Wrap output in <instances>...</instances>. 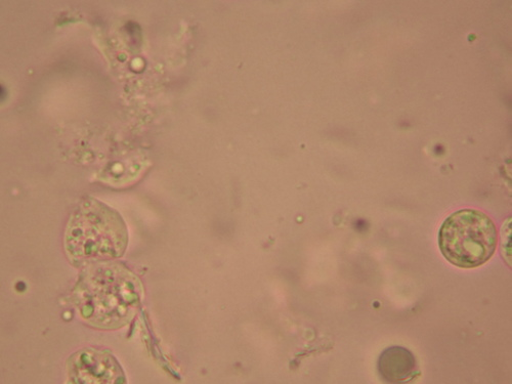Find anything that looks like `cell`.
<instances>
[{"label": "cell", "mask_w": 512, "mask_h": 384, "mask_svg": "<svg viewBox=\"0 0 512 384\" xmlns=\"http://www.w3.org/2000/svg\"><path fill=\"white\" fill-rule=\"evenodd\" d=\"M126 245L127 230L119 213L94 198L84 200L68 222L65 248L75 265L115 260Z\"/></svg>", "instance_id": "6da1fadb"}, {"label": "cell", "mask_w": 512, "mask_h": 384, "mask_svg": "<svg viewBox=\"0 0 512 384\" xmlns=\"http://www.w3.org/2000/svg\"><path fill=\"white\" fill-rule=\"evenodd\" d=\"M134 279L118 266L103 265L87 272L76 288L83 319L100 328L123 326L137 303Z\"/></svg>", "instance_id": "7a4b0ae2"}, {"label": "cell", "mask_w": 512, "mask_h": 384, "mask_svg": "<svg viewBox=\"0 0 512 384\" xmlns=\"http://www.w3.org/2000/svg\"><path fill=\"white\" fill-rule=\"evenodd\" d=\"M498 243L492 219L478 209H461L449 216L439 234L444 258L461 269H476L492 259Z\"/></svg>", "instance_id": "3957f363"}, {"label": "cell", "mask_w": 512, "mask_h": 384, "mask_svg": "<svg viewBox=\"0 0 512 384\" xmlns=\"http://www.w3.org/2000/svg\"><path fill=\"white\" fill-rule=\"evenodd\" d=\"M70 378L81 383H116L123 381V372L108 353L87 350L78 353L69 363Z\"/></svg>", "instance_id": "277c9868"}, {"label": "cell", "mask_w": 512, "mask_h": 384, "mask_svg": "<svg viewBox=\"0 0 512 384\" xmlns=\"http://www.w3.org/2000/svg\"><path fill=\"white\" fill-rule=\"evenodd\" d=\"M416 368L414 355L403 347H392L383 351L378 360L379 374L391 383L408 381Z\"/></svg>", "instance_id": "5b68a950"}]
</instances>
